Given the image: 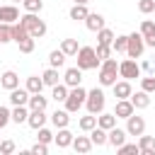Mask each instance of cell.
<instances>
[{"mask_svg":"<svg viewBox=\"0 0 155 155\" xmlns=\"http://www.w3.org/2000/svg\"><path fill=\"white\" fill-rule=\"evenodd\" d=\"M78 126L85 131V133H90L94 126H97V116L94 114H87V116H80V121H78Z\"/></svg>","mask_w":155,"mask_h":155,"instance_id":"cell-34","label":"cell"},{"mask_svg":"<svg viewBox=\"0 0 155 155\" xmlns=\"http://www.w3.org/2000/svg\"><path fill=\"white\" fill-rule=\"evenodd\" d=\"M68 85L65 82H58V85H53V92H51V99L53 102H65V97H68Z\"/></svg>","mask_w":155,"mask_h":155,"instance_id":"cell-30","label":"cell"},{"mask_svg":"<svg viewBox=\"0 0 155 155\" xmlns=\"http://www.w3.org/2000/svg\"><path fill=\"white\" fill-rule=\"evenodd\" d=\"M70 145H73V148H75V153H80V155H85V153H90V150L94 148V145H92V140H90V136H75Z\"/></svg>","mask_w":155,"mask_h":155,"instance_id":"cell-21","label":"cell"},{"mask_svg":"<svg viewBox=\"0 0 155 155\" xmlns=\"http://www.w3.org/2000/svg\"><path fill=\"white\" fill-rule=\"evenodd\" d=\"M138 10H140L143 15L155 12V0H138Z\"/></svg>","mask_w":155,"mask_h":155,"instance_id":"cell-42","label":"cell"},{"mask_svg":"<svg viewBox=\"0 0 155 155\" xmlns=\"http://www.w3.org/2000/svg\"><path fill=\"white\" fill-rule=\"evenodd\" d=\"M65 58H68V56H65L61 48H56V51L48 53V63H51V68H63V65H65Z\"/></svg>","mask_w":155,"mask_h":155,"instance_id":"cell-28","label":"cell"},{"mask_svg":"<svg viewBox=\"0 0 155 155\" xmlns=\"http://www.w3.org/2000/svg\"><path fill=\"white\" fill-rule=\"evenodd\" d=\"M27 102H29L27 87H15V90H10V104H12V107H27Z\"/></svg>","mask_w":155,"mask_h":155,"instance_id":"cell-10","label":"cell"},{"mask_svg":"<svg viewBox=\"0 0 155 155\" xmlns=\"http://www.w3.org/2000/svg\"><path fill=\"white\" fill-rule=\"evenodd\" d=\"M85 27H87L90 31H94V34H97L102 27H107V22H104V17H102L99 12H90V15L85 17Z\"/></svg>","mask_w":155,"mask_h":155,"instance_id":"cell-15","label":"cell"},{"mask_svg":"<svg viewBox=\"0 0 155 155\" xmlns=\"http://www.w3.org/2000/svg\"><path fill=\"white\" fill-rule=\"evenodd\" d=\"M87 15H90L87 5H78V2H75V5L70 7V12H68V17H70V19H75V22H85V17H87Z\"/></svg>","mask_w":155,"mask_h":155,"instance_id":"cell-24","label":"cell"},{"mask_svg":"<svg viewBox=\"0 0 155 155\" xmlns=\"http://www.w3.org/2000/svg\"><path fill=\"white\" fill-rule=\"evenodd\" d=\"M140 90H145V92H155V75L140 78Z\"/></svg>","mask_w":155,"mask_h":155,"instance_id":"cell-43","label":"cell"},{"mask_svg":"<svg viewBox=\"0 0 155 155\" xmlns=\"http://www.w3.org/2000/svg\"><path fill=\"white\" fill-rule=\"evenodd\" d=\"M10 121H12V116H10V109H7V107H0V128H5Z\"/></svg>","mask_w":155,"mask_h":155,"instance_id":"cell-46","label":"cell"},{"mask_svg":"<svg viewBox=\"0 0 155 155\" xmlns=\"http://www.w3.org/2000/svg\"><path fill=\"white\" fill-rule=\"evenodd\" d=\"M126 136H128V133H126V128H116V126H114V128H109V131H107V143H109V145H114V148H119L121 143H126Z\"/></svg>","mask_w":155,"mask_h":155,"instance_id":"cell-14","label":"cell"},{"mask_svg":"<svg viewBox=\"0 0 155 155\" xmlns=\"http://www.w3.org/2000/svg\"><path fill=\"white\" fill-rule=\"evenodd\" d=\"M85 99H87V90H82L80 85L78 87H70L68 90V97H65V109L70 111V114H75V111H80V107H85Z\"/></svg>","mask_w":155,"mask_h":155,"instance_id":"cell-4","label":"cell"},{"mask_svg":"<svg viewBox=\"0 0 155 155\" xmlns=\"http://www.w3.org/2000/svg\"><path fill=\"white\" fill-rule=\"evenodd\" d=\"M10 116H12V121H15V124H27L29 109H27V107H15V109L10 111Z\"/></svg>","mask_w":155,"mask_h":155,"instance_id":"cell-33","label":"cell"},{"mask_svg":"<svg viewBox=\"0 0 155 155\" xmlns=\"http://www.w3.org/2000/svg\"><path fill=\"white\" fill-rule=\"evenodd\" d=\"M145 41V46H150V48H155V34L153 36H148V39H143Z\"/></svg>","mask_w":155,"mask_h":155,"instance_id":"cell-48","label":"cell"},{"mask_svg":"<svg viewBox=\"0 0 155 155\" xmlns=\"http://www.w3.org/2000/svg\"><path fill=\"white\" fill-rule=\"evenodd\" d=\"M131 104H133V109H148L150 107V92H145V90H138V92H131Z\"/></svg>","mask_w":155,"mask_h":155,"instance_id":"cell-11","label":"cell"},{"mask_svg":"<svg viewBox=\"0 0 155 155\" xmlns=\"http://www.w3.org/2000/svg\"><path fill=\"white\" fill-rule=\"evenodd\" d=\"M90 140H92V145H97V148L107 145V131L99 128V126H94V128L90 131Z\"/></svg>","mask_w":155,"mask_h":155,"instance_id":"cell-27","label":"cell"},{"mask_svg":"<svg viewBox=\"0 0 155 155\" xmlns=\"http://www.w3.org/2000/svg\"><path fill=\"white\" fill-rule=\"evenodd\" d=\"M27 12H41L44 10V0H22Z\"/></svg>","mask_w":155,"mask_h":155,"instance_id":"cell-38","label":"cell"},{"mask_svg":"<svg viewBox=\"0 0 155 155\" xmlns=\"http://www.w3.org/2000/svg\"><path fill=\"white\" fill-rule=\"evenodd\" d=\"M104 104H107V99H104V92L99 90V87H94V90H90L87 92V99H85V107H87V114H99V111H104Z\"/></svg>","mask_w":155,"mask_h":155,"instance_id":"cell-5","label":"cell"},{"mask_svg":"<svg viewBox=\"0 0 155 155\" xmlns=\"http://www.w3.org/2000/svg\"><path fill=\"white\" fill-rule=\"evenodd\" d=\"M36 133H39V136H36V138H39V143H46V145H48V143L53 140V133H51V131H48L46 126H41V128H36Z\"/></svg>","mask_w":155,"mask_h":155,"instance_id":"cell-40","label":"cell"},{"mask_svg":"<svg viewBox=\"0 0 155 155\" xmlns=\"http://www.w3.org/2000/svg\"><path fill=\"white\" fill-rule=\"evenodd\" d=\"M94 53H97V58H99V61H104V58H109V56H111V46H107V44H97Z\"/></svg>","mask_w":155,"mask_h":155,"instance_id":"cell-41","label":"cell"},{"mask_svg":"<svg viewBox=\"0 0 155 155\" xmlns=\"http://www.w3.org/2000/svg\"><path fill=\"white\" fill-rule=\"evenodd\" d=\"M15 150H17L15 140H0V153H2V155H12Z\"/></svg>","mask_w":155,"mask_h":155,"instance_id":"cell-44","label":"cell"},{"mask_svg":"<svg viewBox=\"0 0 155 155\" xmlns=\"http://www.w3.org/2000/svg\"><path fill=\"white\" fill-rule=\"evenodd\" d=\"M73 138H75V136L68 131V126H65V128H58V133H53V143H56L58 148H70Z\"/></svg>","mask_w":155,"mask_h":155,"instance_id":"cell-20","label":"cell"},{"mask_svg":"<svg viewBox=\"0 0 155 155\" xmlns=\"http://www.w3.org/2000/svg\"><path fill=\"white\" fill-rule=\"evenodd\" d=\"M63 82L68 85V87H78L80 82H82V70L75 65V68H68L65 73H63Z\"/></svg>","mask_w":155,"mask_h":155,"instance_id":"cell-16","label":"cell"},{"mask_svg":"<svg viewBox=\"0 0 155 155\" xmlns=\"http://www.w3.org/2000/svg\"><path fill=\"white\" fill-rule=\"evenodd\" d=\"M138 150H140V155H155V138L140 133V138H138Z\"/></svg>","mask_w":155,"mask_h":155,"instance_id":"cell-22","label":"cell"},{"mask_svg":"<svg viewBox=\"0 0 155 155\" xmlns=\"http://www.w3.org/2000/svg\"><path fill=\"white\" fill-rule=\"evenodd\" d=\"M24 87H27L29 94H34V92H41L46 85H44V80H41L39 75H31V78H27V85H24Z\"/></svg>","mask_w":155,"mask_h":155,"instance_id":"cell-29","label":"cell"},{"mask_svg":"<svg viewBox=\"0 0 155 155\" xmlns=\"http://www.w3.org/2000/svg\"><path fill=\"white\" fill-rule=\"evenodd\" d=\"M12 2H22V0H12Z\"/></svg>","mask_w":155,"mask_h":155,"instance_id":"cell-50","label":"cell"},{"mask_svg":"<svg viewBox=\"0 0 155 155\" xmlns=\"http://www.w3.org/2000/svg\"><path fill=\"white\" fill-rule=\"evenodd\" d=\"M0 87L2 90H15V87H19V75L15 73V70H5L2 75H0Z\"/></svg>","mask_w":155,"mask_h":155,"instance_id":"cell-12","label":"cell"},{"mask_svg":"<svg viewBox=\"0 0 155 155\" xmlns=\"http://www.w3.org/2000/svg\"><path fill=\"white\" fill-rule=\"evenodd\" d=\"M46 109H29V116H27V124L36 131V128H41V126H46Z\"/></svg>","mask_w":155,"mask_h":155,"instance_id":"cell-9","label":"cell"},{"mask_svg":"<svg viewBox=\"0 0 155 155\" xmlns=\"http://www.w3.org/2000/svg\"><path fill=\"white\" fill-rule=\"evenodd\" d=\"M111 87H114V97H116V99H128L131 92H133V87H131L128 80H116Z\"/></svg>","mask_w":155,"mask_h":155,"instance_id":"cell-17","label":"cell"},{"mask_svg":"<svg viewBox=\"0 0 155 155\" xmlns=\"http://www.w3.org/2000/svg\"><path fill=\"white\" fill-rule=\"evenodd\" d=\"M51 124H53L56 128H65V126L70 124V111H68V109H56V111L51 114Z\"/></svg>","mask_w":155,"mask_h":155,"instance_id":"cell-19","label":"cell"},{"mask_svg":"<svg viewBox=\"0 0 155 155\" xmlns=\"http://www.w3.org/2000/svg\"><path fill=\"white\" fill-rule=\"evenodd\" d=\"M119 78H124V80L140 78V65L136 63V58H124L119 63Z\"/></svg>","mask_w":155,"mask_h":155,"instance_id":"cell-7","label":"cell"},{"mask_svg":"<svg viewBox=\"0 0 155 155\" xmlns=\"http://www.w3.org/2000/svg\"><path fill=\"white\" fill-rule=\"evenodd\" d=\"M140 34H143V39L153 36V34H155V22H153V19H143V22H140Z\"/></svg>","mask_w":155,"mask_h":155,"instance_id":"cell-37","label":"cell"},{"mask_svg":"<svg viewBox=\"0 0 155 155\" xmlns=\"http://www.w3.org/2000/svg\"><path fill=\"white\" fill-rule=\"evenodd\" d=\"M116 75H119V63L109 56V58H104L102 63H99V85L102 87H111L114 82H116Z\"/></svg>","mask_w":155,"mask_h":155,"instance_id":"cell-2","label":"cell"},{"mask_svg":"<svg viewBox=\"0 0 155 155\" xmlns=\"http://www.w3.org/2000/svg\"><path fill=\"white\" fill-rule=\"evenodd\" d=\"M145 51V41H143V34L140 31H133L128 34V44H126V56L128 58H140Z\"/></svg>","mask_w":155,"mask_h":155,"instance_id":"cell-6","label":"cell"},{"mask_svg":"<svg viewBox=\"0 0 155 155\" xmlns=\"http://www.w3.org/2000/svg\"><path fill=\"white\" fill-rule=\"evenodd\" d=\"M27 107H29V109H46V107H48V97H44L41 92H34V94H29Z\"/></svg>","mask_w":155,"mask_h":155,"instance_id":"cell-23","label":"cell"},{"mask_svg":"<svg viewBox=\"0 0 155 155\" xmlns=\"http://www.w3.org/2000/svg\"><path fill=\"white\" fill-rule=\"evenodd\" d=\"M17 46H19L22 53H31V51L36 48V39H34V36H24L22 41H17Z\"/></svg>","mask_w":155,"mask_h":155,"instance_id":"cell-36","label":"cell"},{"mask_svg":"<svg viewBox=\"0 0 155 155\" xmlns=\"http://www.w3.org/2000/svg\"><path fill=\"white\" fill-rule=\"evenodd\" d=\"M126 133L128 136H140L145 133V119L143 116H136V111L126 119Z\"/></svg>","mask_w":155,"mask_h":155,"instance_id":"cell-8","label":"cell"},{"mask_svg":"<svg viewBox=\"0 0 155 155\" xmlns=\"http://www.w3.org/2000/svg\"><path fill=\"white\" fill-rule=\"evenodd\" d=\"M111 41H114V31H111L109 27H102V29L97 31V44H107V46H111Z\"/></svg>","mask_w":155,"mask_h":155,"instance_id":"cell-35","label":"cell"},{"mask_svg":"<svg viewBox=\"0 0 155 155\" xmlns=\"http://www.w3.org/2000/svg\"><path fill=\"white\" fill-rule=\"evenodd\" d=\"M7 41H12V34H10V24L0 22V44H7Z\"/></svg>","mask_w":155,"mask_h":155,"instance_id":"cell-45","label":"cell"},{"mask_svg":"<svg viewBox=\"0 0 155 155\" xmlns=\"http://www.w3.org/2000/svg\"><path fill=\"white\" fill-rule=\"evenodd\" d=\"M133 111H136V109H133L131 99H116V107H114V116H116V119H128Z\"/></svg>","mask_w":155,"mask_h":155,"instance_id":"cell-13","label":"cell"},{"mask_svg":"<svg viewBox=\"0 0 155 155\" xmlns=\"http://www.w3.org/2000/svg\"><path fill=\"white\" fill-rule=\"evenodd\" d=\"M78 48H80V46H78V39H63V41H61V51H63L65 56H75Z\"/></svg>","mask_w":155,"mask_h":155,"instance_id":"cell-32","label":"cell"},{"mask_svg":"<svg viewBox=\"0 0 155 155\" xmlns=\"http://www.w3.org/2000/svg\"><path fill=\"white\" fill-rule=\"evenodd\" d=\"M78 68L80 70H94V68H99V58H97V53H94V48L92 46H80L78 48Z\"/></svg>","mask_w":155,"mask_h":155,"instance_id":"cell-3","label":"cell"},{"mask_svg":"<svg viewBox=\"0 0 155 155\" xmlns=\"http://www.w3.org/2000/svg\"><path fill=\"white\" fill-rule=\"evenodd\" d=\"M73 2H78V5H87L90 0H73Z\"/></svg>","mask_w":155,"mask_h":155,"instance_id":"cell-49","label":"cell"},{"mask_svg":"<svg viewBox=\"0 0 155 155\" xmlns=\"http://www.w3.org/2000/svg\"><path fill=\"white\" fill-rule=\"evenodd\" d=\"M41 80H44V85H46V87H53V85H58V80H61V75H58V68H46V70L41 73Z\"/></svg>","mask_w":155,"mask_h":155,"instance_id":"cell-25","label":"cell"},{"mask_svg":"<svg viewBox=\"0 0 155 155\" xmlns=\"http://www.w3.org/2000/svg\"><path fill=\"white\" fill-rule=\"evenodd\" d=\"M19 22L29 31V36H34V39H41L46 34V29H48L46 22L39 19V12H24V15H19Z\"/></svg>","mask_w":155,"mask_h":155,"instance_id":"cell-1","label":"cell"},{"mask_svg":"<svg viewBox=\"0 0 155 155\" xmlns=\"http://www.w3.org/2000/svg\"><path fill=\"white\" fill-rule=\"evenodd\" d=\"M29 153H31V155H46V153H48V145L36 140V145H31V150H29Z\"/></svg>","mask_w":155,"mask_h":155,"instance_id":"cell-47","label":"cell"},{"mask_svg":"<svg viewBox=\"0 0 155 155\" xmlns=\"http://www.w3.org/2000/svg\"><path fill=\"white\" fill-rule=\"evenodd\" d=\"M116 150H119L121 155H133V153L138 155V153H140V150H138V143H121Z\"/></svg>","mask_w":155,"mask_h":155,"instance_id":"cell-39","label":"cell"},{"mask_svg":"<svg viewBox=\"0 0 155 155\" xmlns=\"http://www.w3.org/2000/svg\"><path fill=\"white\" fill-rule=\"evenodd\" d=\"M97 126L104 128V131H109V128L116 126V116H114V114H104V111H99V114H97Z\"/></svg>","mask_w":155,"mask_h":155,"instance_id":"cell-26","label":"cell"},{"mask_svg":"<svg viewBox=\"0 0 155 155\" xmlns=\"http://www.w3.org/2000/svg\"><path fill=\"white\" fill-rule=\"evenodd\" d=\"M17 19H19V10H17L15 5H0V22L12 24V22H17Z\"/></svg>","mask_w":155,"mask_h":155,"instance_id":"cell-18","label":"cell"},{"mask_svg":"<svg viewBox=\"0 0 155 155\" xmlns=\"http://www.w3.org/2000/svg\"><path fill=\"white\" fill-rule=\"evenodd\" d=\"M126 44H128V34H119V36H114V41H111V51L126 53Z\"/></svg>","mask_w":155,"mask_h":155,"instance_id":"cell-31","label":"cell"}]
</instances>
